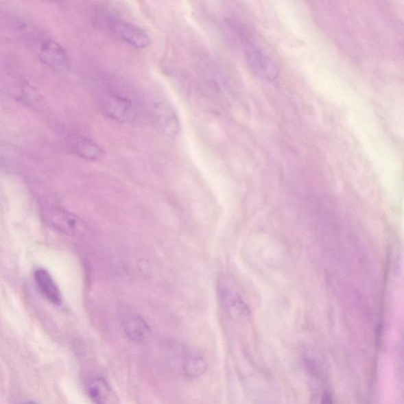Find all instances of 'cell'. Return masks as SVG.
<instances>
[{"mask_svg": "<svg viewBox=\"0 0 404 404\" xmlns=\"http://www.w3.org/2000/svg\"><path fill=\"white\" fill-rule=\"evenodd\" d=\"M243 45L246 62L254 75L266 82L276 80L280 75L276 62L250 38H244Z\"/></svg>", "mask_w": 404, "mask_h": 404, "instance_id": "cell-1", "label": "cell"}, {"mask_svg": "<svg viewBox=\"0 0 404 404\" xmlns=\"http://www.w3.org/2000/svg\"><path fill=\"white\" fill-rule=\"evenodd\" d=\"M42 213L45 222L57 232L71 236H80L85 233V224L82 220L64 209L47 206Z\"/></svg>", "mask_w": 404, "mask_h": 404, "instance_id": "cell-2", "label": "cell"}, {"mask_svg": "<svg viewBox=\"0 0 404 404\" xmlns=\"http://www.w3.org/2000/svg\"><path fill=\"white\" fill-rule=\"evenodd\" d=\"M40 60L52 70L65 72L70 69V60L64 47L56 41H42L38 51Z\"/></svg>", "mask_w": 404, "mask_h": 404, "instance_id": "cell-3", "label": "cell"}, {"mask_svg": "<svg viewBox=\"0 0 404 404\" xmlns=\"http://www.w3.org/2000/svg\"><path fill=\"white\" fill-rule=\"evenodd\" d=\"M119 320L125 334L131 341L143 344L149 340L151 335L150 329L139 314L123 309L119 312Z\"/></svg>", "mask_w": 404, "mask_h": 404, "instance_id": "cell-4", "label": "cell"}, {"mask_svg": "<svg viewBox=\"0 0 404 404\" xmlns=\"http://www.w3.org/2000/svg\"><path fill=\"white\" fill-rule=\"evenodd\" d=\"M108 25L114 33L134 48L143 49L149 46V36L138 26L112 18L108 19Z\"/></svg>", "mask_w": 404, "mask_h": 404, "instance_id": "cell-5", "label": "cell"}, {"mask_svg": "<svg viewBox=\"0 0 404 404\" xmlns=\"http://www.w3.org/2000/svg\"><path fill=\"white\" fill-rule=\"evenodd\" d=\"M99 106L102 111L118 121H124L129 117L131 110V102L127 97L112 93L102 94L99 97Z\"/></svg>", "mask_w": 404, "mask_h": 404, "instance_id": "cell-6", "label": "cell"}, {"mask_svg": "<svg viewBox=\"0 0 404 404\" xmlns=\"http://www.w3.org/2000/svg\"><path fill=\"white\" fill-rule=\"evenodd\" d=\"M70 147L75 154L87 161H97L102 158L104 151L94 141L82 135H71L69 139Z\"/></svg>", "mask_w": 404, "mask_h": 404, "instance_id": "cell-7", "label": "cell"}, {"mask_svg": "<svg viewBox=\"0 0 404 404\" xmlns=\"http://www.w3.org/2000/svg\"><path fill=\"white\" fill-rule=\"evenodd\" d=\"M156 122L163 132L171 138H176L180 133V124L176 114L166 104L159 103L155 106Z\"/></svg>", "mask_w": 404, "mask_h": 404, "instance_id": "cell-8", "label": "cell"}, {"mask_svg": "<svg viewBox=\"0 0 404 404\" xmlns=\"http://www.w3.org/2000/svg\"><path fill=\"white\" fill-rule=\"evenodd\" d=\"M34 280L41 295L55 306L62 304L61 292L49 272L44 269L36 270Z\"/></svg>", "mask_w": 404, "mask_h": 404, "instance_id": "cell-9", "label": "cell"}, {"mask_svg": "<svg viewBox=\"0 0 404 404\" xmlns=\"http://www.w3.org/2000/svg\"><path fill=\"white\" fill-rule=\"evenodd\" d=\"M87 392L95 404H108L111 396V390L108 383L102 377H95L88 381Z\"/></svg>", "mask_w": 404, "mask_h": 404, "instance_id": "cell-10", "label": "cell"}, {"mask_svg": "<svg viewBox=\"0 0 404 404\" xmlns=\"http://www.w3.org/2000/svg\"><path fill=\"white\" fill-rule=\"evenodd\" d=\"M219 296L224 307L234 316H243L245 307L240 298L227 287H219Z\"/></svg>", "mask_w": 404, "mask_h": 404, "instance_id": "cell-11", "label": "cell"}, {"mask_svg": "<svg viewBox=\"0 0 404 404\" xmlns=\"http://www.w3.org/2000/svg\"><path fill=\"white\" fill-rule=\"evenodd\" d=\"M206 363L201 357L194 356L189 359L185 365V374L191 379L201 377L206 371Z\"/></svg>", "mask_w": 404, "mask_h": 404, "instance_id": "cell-12", "label": "cell"}, {"mask_svg": "<svg viewBox=\"0 0 404 404\" xmlns=\"http://www.w3.org/2000/svg\"><path fill=\"white\" fill-rule=\"evenodd\" d=\"M321 404H333V396L329 392H324Z\"/></svg>", "mask_w": 404, "mask_h": 404, "instance_id": "cell-13", "label": "cell"}, {"mask_svg": "<svg viewBox=\"0 0 404 404\" xmlns=\"http://www.w3.org/2000/svg\"><path fill=\"white\" fill-rule=\"evenodd\" d=\"M25 404H35V403H25Z\"/></svg>", "mask_w": 404, "mask_h": 404, "instance_id": "cell-14", "label": "cell"}]
</instances>
